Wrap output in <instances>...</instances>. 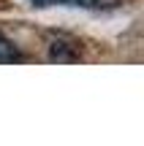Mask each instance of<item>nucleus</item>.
I'll return each instance as SVG.
<instances>
[{
  "label": "nucleus",
  "mask_w": 144,
  "mask_h": 146,
  "mask_svg": "<svg viewBox=\"0 0 144 146\" xmlns=\"http://www.w3.org/2000/svg\"><path fill=\"white\" fill-rule=\"evenodd\" d=\"M49 60L52 62H76V60H82L79 43L68 41V38H54L49 43Z\"/></svg>",
  "instance_id": "1"
},
{
  "label": "nucleus",
  "mask_w": 144,
  "mask_h": 146,
  "mask_svg": "<svg viewBox=\"0 0 144 146\" xmlns=\"http://www.w3.org/2000/svg\"><path fill=\"white\" fill-rule=\"evenodd\" d=\"M33 5H79V8H95V11H106V8H117L123 0H30Z\"/></svg>",
  "instance_id": "2"
},
{
  "label": "nucleus",
  "mask_w": 144,
  "mask_h": 146,
  "mask_svg": "<svg viewBox=\"0 0 144 146\" xmlns=\"http://www.w3.org/2000/svg\"><path fill=\"white\" fill-rule=\"evenodd\" d=\"M16 60H19V54H16L14 43L0 35V62H16Z\"/></svg>",
  "instance_id": "3"
}]
</instances>
